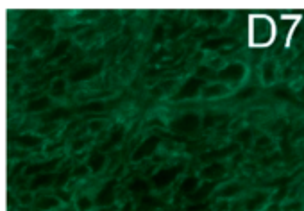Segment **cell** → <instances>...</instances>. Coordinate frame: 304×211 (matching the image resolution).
<instances>
[{
  "label": "cell",
  "instance_id": "cell-1",
  "mask_svg": "<svg viewBox=\"0 0 304 211\" xmlns=\"http://www.w3.org/2000/svg\"><path fill=\"white\" fill-rule=\"evenodd\" d=\"M249 38L250 43L256 47H267L270 45L276 38V25L272 18H268L265 14H256L250 18L249 25Z\"/></svg>",
  "mask_w": 304,
  "mask_h": 211
},
{
  "label": "cell",
  "instance_id": "cell-2",
  "mask_svg": "<svg viewBox=\"0 0 304 211\" xmlns=\"http://www.w3.org/2000/svg\"><path fill=\"white\" fill-rule=\"evenodd\" d=\"M201 124L202 118L199 113H184L170 122L168 127L172 133H177V135H190V133H195L201 127Z\"/></svg>",
  "mask_w": 304,
  "mask_h": 211
},
{
  "label": "cell",
  "instance_id": "cell-3",
  "mask_svg": "<svg viewBox=\"0 0 304 211\" xmlns=\"http://www.w3.org/2000/svg\"><path fill=\"white\" fill-rule=\"evenodd\" d=\"M204 79L197 75L188 77L183 84L179 86V90L175 91V95L172 97L174 100H188V99H195L202 93V88H204Z\"/></svg>",
  "mask_w": 304,
  "mask_h": 211
},
{
  "label": "cell",
  "instance_id": "cell-4",
  "mask_svg": "<svg viewBox=\"0 0 304 211\" xmlns=\"http://www.w3.org/2000/svg\"><path fill=\"white\" fill-rule=\"evenodd\" d=\"M183 172V166L175 165V166H166V168H159L156 174L151 177V184L154 190H165L168 188L170 184L177 179V175Z\"/></svg>",
  "mask_w": 304,
  "mask_h": 211
},
{
  "label": "cell",
  "instance_id": "cell-5",
  "mask_svg": "<svg viewBox=\"0 0 304 211\" xmlns=\"http://www.w3.org/2000/svg\"><path fill=\"white\" fill-rule=\"evenodd\" d=\"M247 75V67L240 61H232L222 67L219 72L215 73V77L222 82H240L243 81Z\"/></svg>",
  "mask_w": 304,
  "mask_h": 211
},
{
  "label": "cell",
  "instance_id": "cell-6",
  "mask_svg": "<svg viewBox=\"0 0 304 211\" xmlns=\"http://www.w3.org/2000/svg\"><path fill=\"white\" fill-rule=\"evenodd\" d=\"M102 72V61H91V63L80 65L79 68H76L74 72L68 73V81L70 82H84L97 77Z\"/></svg>",
  "mask_w": 304,
  "mask_h": 211
},
{
  "label": "cell",
  "instance_id": "cell-7",
  "mask_svg": "<svg viewBox=\"0 0 304 211\" xmlns=\"http://www.w3.org/2000/svg\"><path fill=\"white\" fill-rule=\"evenodd\" d=\"M159 145H161V138H159V136H156V135L147 136V138L143 140L138 147L134 148L133 156H131V161H133V163H140V161H143V159H147V157H151L152 154L156 152Z\"/></svg>",
  "mask_w": 304,
  "mask_h": 211
},
{
  "label": "cell",
  "instance_id": "cell-8",
  "mask_svg": "<svg viewBox=\"0 0 304 211\" xmlns=\"http://www.w3.org/2000/svg\"><path fill=\"white\" fill-rule=\"evenodd\" d=\"M115 192H116V181L115 179L107 181L102 188L97 192V195H95V206H100V208L111 206L113 202H115Z\"/></svg>",
  "mask_w": 304,
  "mask_h": 211
},
{
  "label": "cell",
  "instance_id": "cell-9",
  "mask_svg": "<svg viewBox=\"0 0 304 211\" xmlns=\"http://www.w3.org/2000/svg\"><path fill=\"white\" fill-rule=\"evenodd\" d=\"M63 157H52V159H47V161H41V163H32V165H29L23 170V174L25 175H40V174H49V172L56 170L59 165H61Z\"/></svg>",
  "mask_w": 304,
  "mask_h": 211
},
{
  "label": "cell",
  "instance_id": "cell-10",
  "mask_svg": "<svg viewBox=\"0 0 304 211\" xmlns=\"http://www.w3.org/2000/svg\"><path fill=\"white\" fill-rule=\"evenodd\" d=\"M43 136L40 133H23V135H18L16 145L20 148H25V150H32V148H38L43 145Z\"/></svg>",
  "mask_w": 304,
  "mask_h": 211
},
{
  "label": "cell",
  "instance_id": "cell-11",
  "mask_svg": "<svg viewBox=\"0 0 304 211\" xmlns=\"http://www.w3.org/2000/svg\"><path fill=\"white\" fill-rule=\"evenodd\" d=\"M224 174H226V165L222 161H213L210 165H206L199 172V177L204 181H215V179H220Z\"/></svg>",
  "mask_w": 304,
  "mask_h": 211
},
{
  "label": "cell",
  "instance_id": "cell-12",
  "mask_svg": "<svg viewBox=\"0 0 304 211\" xmlns=\"http://www.w3.org/2000/svg\"><path fill=\"white\" fill-rule=\"evenodd\" d=\"M229 93V86L224 84V82H210L202 88L201 97L206 100L210 99H220V97H226Z\"/></svg>",
  "mask_w": 304,
  "mask_h": 211
},
{
  "label": "cell",
  "instance_id": "cell-13",
  "mask_svg": "<svg viewBox=\"0 0 304 211\" xmlns=\"http://www.w3.org/2000/svg\"><path fill=\"white\" fill-rule=\"evenodd\" d=\"M259 75H261V82L267 86L274 84L277 77V65L274 59H265L259 68Z\"/></svg>",
  "mask_w": 304,
  "mask_h": 211
},
{
  "label": "cell",
  "instance_id": "cell-14",
  "mask_svg": "<svg viewBox=\"0 0 304 211\" xmlns=\"http://www.w3.org/2000/svg\"><path fill=\"white\" fill-rule=\"evenodd\" d=\"M50 106H52V99L43 95V97H36V99L29 100L25 106V111L27 113H41V111H47Z\"/></svg>",
  "mask_w": 304,
  "mask_h": 211
},
{
  "label": "cell",
  "instance_id": "cell-15",
  "mask_svg": "<svg viewBox=\"0 0 304 211\" xmlns=\"http://www.w3.org/2000/svg\"><path fill=\"white\" fill-rule=\"evenodd\" d=\"M106 163H107V157L104 152H93L91 156L88 157V161H86V165H88L89 172L91 174H100V172L106 168Z\"/></svg>",
  "mask_w": 304,
  "mask_h": 211
},
{
  "label": "cell",
  "instance_id": "cell-16",
  "mask_svg": "<svg viewBox=\"0 0 304 211\" xmlns=\"http://www.w3.org/2000/svg\"><path fill=\"white\" fill-rule=\"evenodd\" d=\"M213 190H215L213 181H204V183H201V186H199V188H197L188 199H190L192 202H204L206 199L211 195V192H213Z\"/></svg>",
  "mask_w": 304,
  "mask_h": 211
},
{
  "label": "cell",
  "instance_id": "cell-17",
  "mask_svg": "<svg viewBox=\"0 0 304 211\" xmlns=\"http://www.w3.org/2000/svg\"><path fill=\"white\" fill-rule=\"evenodd\" d=\"M236 40L231 36H222V38H211V40H206L202 43V49L204 50H220V49H226L229 45H234Z\"/></svg>",
  "mask_w": 304,
  "mask_h": 211
},
{
  "label": "cell",
  "instance_id": "cell-18",
  "mask_svg": "<svg viewBox=\"0 0 304 211\" xmlns=\"http://www.w3.org/2000/svg\"><path fill=\"white\" fill-rule=\"evenodd\" d=\"M199 186H201V177H199V175H186L184 181L181 183V186H179V193L190 197Z\"/></svg>",
  "mask_w": 304,
  "mask_h": 211
},
{
  "label": "cell",
  "instance_id": "cell-19",
  "mask_svg": "<svg viewBox=\"0 0 304 211\" xmlns=\"http://www.w3.org/2000/svg\"><path fill=\"white\" fill-rule=\"evenodd\" d=\"M267 201H268V193L267 192H258L256 195H252V197L245 201V210L247 211H259L265 204H267Z\"/></svg>",
  "mask_w": 304,
  "mask_h": 211
},
{
  "label": "cell",
  "instance_id": "cell-20",
  "mask_svg": "<svg viewBox=\"0 0 304 211\" xmlns=\"http://www.w3.org/2000/svg\"><path fill=\"white\" fill-rule=\"evenodd\" d=\"M125 136V126L122 124H116L111 131H109V136H107V141H106V147H116V145L122 143V140Z\"/></svg>",
  "mask_w": 304,
  "mask_h": 211
},
{
  "label": "cell",
  "instance_id": "cell-21",
  "mask_svg": "<svg viewBox=\"0 0 304 211\" xmlns=\"http://www.w3.org/2000/svg\"><path fill=\"white\" fill-rule=\"evenodd\" d=\"M241 192H243V186L240 183H228L217 192V195L220 199H232V197H238Z\"/></svg>",
  "mask_w": 304,
  "mask_h": 211
},
{
  "label": "cell",
  "instance_id": "cell-22",
  "mask_svg": "<svg viewBox=\"0 0 304 211\" xmlns=\"http://www.w3.org/2000/svg\"><path fill=\"white\" fill-rule=\"evenodd\" d=\"M61 206V201L54 195H45V197H40L36 201V208L38 211H52V210H58Z\"/></svg>",
  "mask_w": 304,
  "mask_h": 211
},
{
  "label": "cell",
  "instance_id": "cell-23",
  "mask_svg": "<svg viewBox=\"0 0 304 211\" xmlns=\"http://www.w3.org/2000/svg\"><path fill=\"white\" fill-rule=\"evenodd\" d=\"M52 183H56V174H52V172L34 175V177H32V183H31V192L38 188H47V186H50Z\"/></svg>",
  "mask_w": 304,
  "mask_h": 211
},
{
  "label": "cell",
  "instance_id": "cell-24",
  "mask_svg": "<svg viewBox=\"0 0 304 211\" xmlns=\"http://www.w3.org/2000/svg\"><path fill=\"white\" fill-rule=\"evenodd\" d=\"M272 148H274V141L268 135H261V136H258V138H256V141H254V150H256V152L265 154V152H270Z\"/></svg>",
  "mask_w": 304,
  "mask_h": 211
},
{
  "label": "cell",
  "instance_id": "cell-25",
  "mask_svg": "<svg viewBox=\"0 0 304 211\" xmlns=\"http://www.w3.org/2000/svg\"><path fill=\"white\" fill-rule=\"evenodd\" d=\"M29 38L38 43H43V41H50L54 38V31L52 29H47V27H36L34 31L29 34Z\"/></svg>",
  "mask_w": 304,
  "mask_h": 211
},
{
  "label": "cell",
  "instance_id": "cell-26",
  "mask_svg": "<svg viewBox=\"0 0 304 211\" xmlns=\"http://www.w3.org/2000/svg\"><path fill=\"white\" fill-rule=\"evenodd\" d=\"M151 188H152L151 181H145V179H134L129 184V192L134 193V195H143V193H147Z\"/></svg>",
  "mask_w": 304,
  "mask_h": 211
},
{
  "label": "cell",
  "instance_id": "cell-27",
  "mask_svg": "<svg viewBox=\"0 0 304 211\" xmlns=\"http://www.w3.org/2000/svg\"><path fill=\"white\" fill-rule=\"evenodd\" d=\"M68 49H70V40H61V41H58V45L54 47L52 52H50V56H49L47 59H49V61H52V59L63 58L65 54H68Z\"/></svg>",
  "mask_w": 304,
  "mask_h": 211
},
{
  "label": "cell",
  "instance_id": "cell-28",
  "mask_svg": "<svg viewBox=\"0 0 304 211\" xmlns=\"http://www.w3.org/2000/svg\"><path fill=\"white\" fill-rule=\"evenodd\" d=\"M65 93H67V81L65 79H54L52 84H50V97L61 99Z\"/></svg>",
  "mask_w": 304,
  "mask_h": 211
},
{
  "label": "cell",
  "instance_id": "cell-29",
  "mask_svg": "<svg viewBox=\"0 0 304 211\" xmlns=\"http://www.w3.org/2000/svg\"><path fill=\"white\" fill-rule=\"evenodd\" d=\"M95 206V199L89 197V195H80L76 201L77 211H91V208Z\"/></svg>",
  "mask_w": 304,
  "mask_h": 211
},
{
  "label": "cell",
  "instance_id": "cell-30",
  "mask_svg": "<svg viewBox=\"0 0 304 211\" xmlns=\"http://www.w3.org/2000/svg\"><path fill=\"white\" fill-rule=\"evenodd\" d=\"M154 206H157V201L154 197H151V195H147L145 193V197H140V201H138V211H149L151 208H154Z\"/></svg>",
  "mask_w": 304,
  "mask_h": 211
},
{
  "label": "cell",
  "instance_id": "cell-31",
  "mask_svg": "<svg viewBox=\"0 0 304 211\" xmlns=\"http://www.w3.org/2000/svg\"><path fill=\"white\" fill-rule=\"evenodd\" d=\"M70 113L67 111V109H63V108H59V109H54V111H50V113H47V115H43V120L45 122H54V120H59V118H67Z\"/></svg>",
  "mask_w": 304,
  "mask_h": 211
},
{
  "label": "cell",
  "instance_id": "cell-32",
  "mask_svg": "<svg viewBox=\"0 0 304 211\" xmlns=\"http://www.w3.org/2000/svg\"><path fill=\"white\" fill-rule=\"evenodd\" d=\"M165 34H166V29L163 23H157L156 27H154V32H152V40L156 41V43H163L165 41Z\"/></svg>",
  "mask_w": 304,
  "mask_h": 211
},
{
  "label": "cell",
  "instance_id": "cell-33",
  "mask_svg": "<svg viewBox=\"0 0 304 211\" xmlns=\"http://www.w3.org/2000/svg\"><path fill=\"white\" fill-rule=\"evenodd\" d=\"M70 177H72V170H68V168H63L59 174H56V184H58V188H63L65 183H67Z\"/></svg>",
  "mask_w": 304,
  "mask_h": 211
},
{
  "label": "cell",
  "instance_id": "cell-34",
  "mask_svg": "<svg viewBox=\"0 0 304 211\" xmlns=\"http://www.w3.org/2000/svg\"><path fill=\"white\" fill-rule=\"evenodd\" d=\"M258 93V88L256 86H247V88H243L241 91H238V99L240 100H247V99H250V97H254V95Z\"/></svg>",
  "mask_w": 304,
  "mask_h": 211
},
{
  "label": "cell",
  "instance_id": "cell-35",
  "mask_svg": "<svg viewBox=\"0 0 304 211\" xmlns=\"http://www.w3.org/2000/svg\"><path fill=\"white\" fill-rule=\"evenodd\" d=\"M89 143V138H77L72 141L70 148H72V152H79V150H82V148H86Z\"/></svg>",
  "mask_w": 304,
  "mask_h": 211
},
{
  "label": "cell",
  "instance_id": "cell-36",
  "mask_svg": "<svg viewBox=\"0 0 304 211\" xmlns=\"http://www.w3.org/2000/svg\"><path fill=\"white\" fill-rule=\"evenodd\" d=\"M236 140L240 141V143L247 145V143L250 141V140H252V129H250V127H245V129H241L240 133H238Z\"/></svg>",
  "mask_w": 304,
  "mask_h": 211
},
{
  "label": "cell",
  "instance_id": "cell-37",
  "mask_svg": "<svg viewBox=\"0 0 304 211\" xmlns=\"http://www.w3.org/2000/svg\"><path fill=\"white\" fill-rule=\"evenodd\" d=\"M88 174H89L88 165H79L77 168H74V170H72V177H74V179H80V177H86Z\"/></svg>",
  "mask_w": 304,
  "mask_h": 211
},
{
  "label": "cell",
  "instance_id": "cell-38",
  "mask_svg": "<svg viewBox=\"0 0 304 211\" xmlns=\"http://www.w3.org/2000/svg\"><path fill=\"white\" fill-rule=\"evenodd\" d=\"M304 204L301 201H292V202H286L283 206V211H303Z\"/></svg>",
  "mask_w": 304,
  "mask_h": 211
},
{
  "label": "cell",
  "instance_id": "cell-39",
  "mask_svg": "<svg viewBox=\"0 0 304 211\" xmlns=\"http://www.w3.org/2000/svg\"><path fill=\"white\" fill-rule=\"evenodd\" d=\"M104 126H106V120H91L88 124V131L89 133H98V131H102Z\"/></svg>",
  "mask_w": 304,
  "mask_h": 211
},
{
  "label": "cell",
  "instance_id": "cell-40",
  "mask_svg": "<svg viewBox=\"0 0 304 211\" xmlns=\"http://www.w3.org/2000/svg\"><path fill=\"white\" fill-rule=\"evenodd\" d=\"M104 102H89V104H86V106H82V111H104Z\"/></svg>",
  "mask_w": 304,
  "mask_h": 211
},
{
  "label": "cell",
  "instance_id": "cell-41",
  "mask_svg": "<svg viewBox=\"0 0 304 211\" xmlns=\"http://www.w3.org/2000/svg\"><path fill=\"white\" fill-rule=\"evenodd\" d=\"M18 202L22 204V206H29L32 204V192H23L18 195Z\"/></svg>",
  "mask_w": 304,
  "mask_h": 211
},
{
  "label": "cell",
  "instance_id": "cell-42",
  "mask_svg": "<svg viewBox=\"0 0 304 211\" xmlns=\"http://www.w3.org/2000/svg\"><path fill=\"white\" fill-rule=\"evenodd\" d=\"M184 211H208V202H192Z\"/></svg>",
  "mask_w": 304,
  "mask_h": 211
},
{
  "label": "cell",
  "instance_id": "cell-43",
  "mask_svg": "<svg viewBox=\"0 0 304 211\" xmlns=\"http://www.w3.org/2000/svg\"><path fill=\"white\" fill-rule=\"evenodd\" d=\"M197 77H201V79H206V77L211 75V68L208 67V65H201V67L197 68Z\"/></svg>",
  "mask_w": 304,
  "mask_h": 211
},
{
  "label": "cell",
  "instance_id": "cell-44",
  "mask_svg": "<svg viewBox=\"0 0 304 211\" xmlns=\"http://www.w3.org/2000/svg\"><path fill=\"white\" fill-rule=\"evenodd\" d=\"M56 197H58L61 202H68V201H70V193L65 192L63 188H58V192H56Z\"/></svg>",
  "mask_w": 304,
  "mask_h": 211
},
{
  "label": "cell",
  "instance_id": "cell-45",
  "mask_svg": "<svg viewBox=\"0 0 304 211\" xmlns=\"http://www.w3.org/2000/svg\"><path fill=\"white\" fill-rule=\"evenodd\" d=\"M54 129H56V124H47V126L40 129V135L43 136V135H47V133H52Z\"/></svg>",
  "mask_w": 304,
  "mask_h": 211
},
{
  "label": "cell",
  "instance_id": "cell-46",
  "mask_svg": "<svg viewBox=\"0 0 304 211\" xmlns=\"http://www.w3.org/2000/svg\"><path fill=\"white\" fill-rule=\"evenodd\" d=\"M134 210V202L133 201H127L124 206L120 208V211H133Z\"/></svg>",
  "mask_w": 304,
  "mask_h": 211
},
{
  "label": "cell",
  "instance_id": "cell-47",
  "mask_svg": "<svg viewBox=\"0 0 304 211\" xmlns=\"http://www.w3.org/2000/svg\"><path fill=\"white\" fill-rule=\"evenodd\" d=\"M98 13H84V14H80V18H95Z\"/></svg>",
  "mask_w": 304,
  "mask_h": 211
},
{
  "label": "cell",
  "instance_id": "cell-48",
  "mask_svg": "<svg viewBox=\"0 0 304 211\" xmlns=\"http://www.w3.org/2000/svg\"><path fill=\"white\" fill-rule=\"evenodd\" d=\"M297 95H299L301 100H304V84H301V90L297 91Z\"/></svg>",
  "mask_w": 304,
  "mask_h": 211
}]
</instances>
